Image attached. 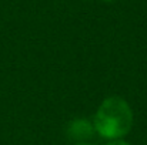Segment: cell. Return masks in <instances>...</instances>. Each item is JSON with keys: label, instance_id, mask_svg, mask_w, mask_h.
<instances>
[{"label": "cell", "instance_id": "6da1fadb", "mask_svg": "<svg viewBox=\"0 0 147 145\" xmlns=\"http://www.w3.org/2000/svg\"><path fill=\"white\" fill-rule=\"evenodd\" d=\"M94 130L103 138L120 140L133 127V112L130 105L120 97H109L98 107L94 115Z\"/></svg>", "mask_w": 147, "mask_h": 145}, {"label": "cell", "instance_id": "7a4b0ae2", "mask_svg": "<svg viewBox=\"0 0 147 145\" xmlns=\"http://www.w3.org/2000/svg\"><path fill=\"white\" fill-rule=\"evenodd\" d=\"M94 131H96L94 125H92L90 121L83 120V118L70 121L67 128H66L67 137L73 141H77V142H84L86 140L92 138Z\"/></svg>", "mask_w": 147, "mask_h": 145}, {"label": "cell", "instance_id": "3957f363", "mask_svg": "<svg viewBox=\"0 0 147 145\" xmlns=\"http://www.w3.org/2000/svg\"><path fill=\"white\" fill-rule=\"evenodd\" d=\"M107 145H130V144L126 142V141H121V140H116V141H113V142H110Z\"/></svg>", "mask_w": 147, "mask_h": 145}, {"label": "cell", "instance_id": "277c9868", "mask_svg": "<svg viewBox=\"0 0 147 145\" xmlns=\"http://www.w3.org/2000/svg\"><path fill=\"white\" fill-rule=\"evenodd\" d=\"M74 145H92V144H89V142H76Z\"/></svg>", "mask_w": 147, "mask_h": 145}, {"label": "cell", "instance_id": "5b68a950", "mask_svg": "<svg viewBox=\"0 0 147 145\" xmlns=\"http://www.w3.org/2000/svg\"><path fill=\"white\" fill-rule=\"evenodd\" d=\"M106 1H111V0H106Z\"/></svg>", "mask_w": 147, "mask_h": 145}]
</instances>
